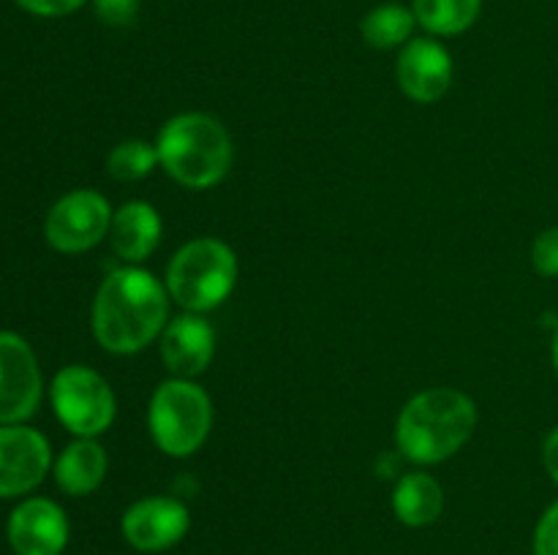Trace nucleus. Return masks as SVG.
<instances>
[{
  "label": "nucleus",
  "instance_id": "obj_1",
  "mask_svg": "<svg viewBox=\"0 0 558 555\" xmlns=\"http://www.w3.org/2000/svg\"><path fill=\"white\" fill-rule=\"evenodd\" d=\"M169 292L140 267L114 270L93 303V335L107 351L134 354L167 326Z\"/></svg>",
  "mask_w": 558,
  "mask_h": 555
},
{
  "label": "nucleus",
  "instance_id": "obj_2",
  "mask_svg": "<svg viewBox=\"0 0 558 555\" xmlns=\"http://www.w3.org/2000/svg\"><path fill=\"white\" fill-rule=\"evenodd\" d=\"M477 428V406L463 392L436 386L414 395L398 417L396 439L403 457L420 466L456 455Z\"/></svg>",
  "mask_w": 558,
  "mask_h": 555
},
{
  "label": "nucleus",
  "instance_id": "obj_3",
  "mask_svg": "<svg viewBox=\"0 0 558 555\" xmlns=\"http://www.w3.org/2000/svg\"><path fill=\"white\" fill-rule=\"evenodd\" d=\"M158 163L189 188H210L232 166V139L216 118L185 112L163 123L156 141Z\"/></svg>",
  "mask_w": 558,
  "mask_h": 555
},
{
  "label": "nucleus",
  "instance_id": "obj_4",
  "mask_svg": "<svg viewBox=\"0 0 558 555\" xmlns=\"http://www.w3.org/2000/svg\"><path fill=\"white\" fill-rule=\"evenodd\" d=\"M238 283V259L221 239L202 237L185 243L167 270V292L180 308L205 313L218 308Z\"/></svg>",
  "mask_w": 558,
  "mask_h": 555
},
{
  "label": "nucleus",
  "instance_id": "obj_5",
  "mask_svg": "<svg viewBox=\"0 0 558 555\" xmlns=\"http://www.w3.org/2000/svg\"><path fill=\"white\" fill-rule=\"evenodd\" d=\"M150 433L169 457H189L205 444L213 424V403L189 379L163 381L150 400Z\"/></svg>",
  "mask_w": 558,
  "mask_h": 555
},
{
  "label": "nucleus",
  "instance_id": "obj_6",
  "mask_svg": "<svg viewBox=\"0 0 558 555\" xmlns=\"http://www.w3.org/2000/svg\"><path fill=\"white\" fill-rule=\"evenodd\" d=\"M52 406L60 422L80 439H96L114 419V395L107 379L82 365H69L54 375Z\"/></svg>",
  "mask_w": 558,
  "mask_h": 555
},
{
  "label": "nucleus",
  "instance_id": "obj_7",
  "mask_svg": "<svg viewBox=\"0 0 558 555\" xmlns=\"http://www.w3.org/2000/svg\"><path fill=\"white\" fill-rule=\"evenodd\" d=\"M112 215V207L98 190H71L52 205L44 223V234H47V243L60 254H82L107 237Z\"/></svg>",
  "mask_w": 558,
  "mask_h": 555
},
{
  "label": "nucleus",
  "instance_id": "obj_8",
  "mask_svg": "<svg viewBox=\"0 0 558 555\" xmlns=\"http://www.w3.org/2000/svg\"><path fill=\"white\" fill-rule=\"evenodd\" d=\"M41 403V370L31 343L0 332V424H20Z\"/></svg>",
  "mask_w": 558,
  "mask_h": 555
},
{
  "label": "nucleus",
  "instance_id": "obj_9",
  "mask_svg": "<svg viewBox=\"0 0 558 555\" xmlns=\"http://www.w3.org/2000/svg\"><path fill=\"white\" fill-rule=\"evenodd\" d=\"M52 452L38 430L0 424V498L31 493L47 477Z\"/></svg>",
  "mask_w": 558,
  "mask_h": 555
},
{
  "label": "nucleus",
  "instance_id": "obj_10",
  "mask_svg": "<svg viewBox=\"0 0 558 555\" xmlns=\"http://www.w3.org/2000/svg\"><path fill=\"white\" fill-rule=\"evenodd\" d=\"M191 515L185 504L167 495L136 501L123 515V536L140 553H161L174 547L189 533Z\"/></svg>",
  "mask_w": 558,
  "mask_h": 555
},
{
  "label": "nucleus",
  "instance_id": "obj_11",
  "mask_svg": "<svg viewBox=\"0 0 558 555\" xmlns=\"http://www.w3.org/2000/svg\"><path fill=\"white\" fill-rule=\"evenodd\" d=\"M9 542L16 555H60L69 544L65 511L49 498H27L11 511Z\"/></svg>",
  "mask_w": 558,
  "mask_h": 555
},
{
  "label": "nucleus",
  "instance_id": "obj_12",
  "mask_svg": "<svg viewBox=\"0 0 558 555\" xmlns=\"http://www.w3.org/2000/svg\"><path fill=\"white\" fill-rule=\"evenodd\" d=\"M398 82L412 101H439L452 82L450 52L434 38H414L398 58Z\"/></svg>",
  "mask_w": 558,
  "mask_h": 555
},
{
  "label": "nucleus",
  "instance_id": "obj_13",
  "mask_svg": "<svg viewBox=\"0 0 558 555\" xmlns=\"http://www.w3.org/2000/svg\"><path fill=\"white\" fill-rule=\"evenodd\" d=\"M216 351V332L210 321L196 313H183L169 321L161 332V359L178 379L205 373Z\"/></svg>",
  "mask_w": 558,
  "mask_h": 555
},
{
  "label": "nucleus",
  "instance_id": "obj_14",
  "mask_svg": "<svg viewBox=\"0 0 558 555\" xmlns=\"http://www.w3.org/2000/svg\"><path fill=\"white\" fill-rule=\"evenodd\" d=\"M109 239H112L114 254L123 261H145L161 243V218L156 207L145 201H129L112 215L109 226Z\"/></svg>",
  "mask_w": 558,
  "mask_h": 555
},
{
  "label": "nucleus",
  "instance_id": "obj_15",
  "mask_svg": "<svg viewBox=\"0 0 558 555\" xmlns=\"http://www.w3.org/2000/svg\"><path fill=\"white\" fill-rule=\"evenodd\" d=\"M107 477V452L98 441L80 439L63 449L54 462V482L69 495H87Z\"/></svg>",
  "mask_w": 558,
  "mask_h": 555
},
{
  "label": "nucleus",
  "instance_id": "obj_16",
  "mask_svg": "<svg viewBox=\"0 0 558 555\" xmlns=\"http://www.w3.org/2000/svg\"><path fill=\"white\" fill-rule=\"evenodd\" d=\"M392 509L396 517L409 528H425L439 520L445 509V493L441 484L428 473H407L396 484L392 493Z\"/></svg>",
  "mask_w": 558,
  "mask_h": 555
},
{
  "label": "nucleus",
  "instance_id": "obj_17",
  "mask_svg": "<svg viewBox=\"0 0 558 555\" xmlns=\"http://www.w3.org/2000/svg\"><path fill=\"white\" fill-rule=\"evenodd\" d=\"M483 0H414V16L436 36H456L477 22Z\"/></svg>",
  "mask_w": 558,
  "mask_h": 555
},
{
  "label": "nucleus",
  "instance_id": "obj_18",
  "mask_svg": "<svg viewBox=\"0 0 558 555\" xmlns=\"http://www.w3.org/2000/svg\"><path fill=\"white\" fill-rule=\"evenodd\" d=\"M417 22L414 11H409L401 3H381L374 11H368L360 25L363 38L376 49H390L407 41L412 36V27Z\"/></svg>",
  "mask_w": 558,
  "mask_h": 555
},
{
  "label": "nucleus",
  "instance_id": "obj_19",
  "mask_svg": "<svg viewBox=\"0 0 558 555\" xmlns=\"http://www.w3.org/2000/svg\"><path fill=\"white\" fill-rule=\"evenodd\" d=\"M158 163V150L156 145H147L142 139H129L120 141L107 158V169L114 180H142L153 172V166Z\"/></svg>",
  "mask_w": 558,
  "mask_h": 555
},
{
  "label": "nucleus",
  "instance_id": "obj_20",
  "mask_svg": "<svg viewBox=\"0 0 558 555\" xmlns=\"http://www.w3.org/2000/svg\"><path fill=\"white\" fill-rule=\"evenodd\" d=\"M532 264L539 275L558 278V226L537 234L532 245Z\"/></svg>",
  "mask_w": 558,
  "mask_h": 555
},
{
  "label": "nucleus",
  "instance_id": "obj_21",
  "mask_svg": "<svg viewBox=\"0 0 558 555\" xmlns=\"http://www.w3.org/2000/svg\"><path fill=\"white\" fill-rule=\"evenodd\" d=\"M98 20L112 27H129L140 14V0H93Z\"/></svg>",
  "mask_w": 558,
  "mask_h": 555
},
{
  "label": "nucleus",
  "instance_id": "obj_22",
  "mask_svg": "<svg viewBox=\"0 0 558 555\" xmlns=\"http://www.w3.org/2000/svg\"><path fill=\"white\" fill-rule=\"evenodd\" d=\"M534 555H558V501L539 517L534 531Z\"/></svg>",
  "mask_w": 558,
  "mask_h": 555
},
{
  "label": "nucleus",
  "instance_id": "obj_23",
  "mask_svg": "<svg viewBox=\"0 0 558 555\" xmlns=\"http://www.w3.org/2000/svg\"><path fill=\"white\" fill-rule=\"evenodd\" d=\"M16 5L36 16H65L85 5V0H16Z\"/></svg>",
  "mask_w": 558,
  "mask_h": 555
},
{
  "label": "nucleus",
  "instance_id": "obj_24",
  "mask_svg": "<svg viewBox=\"0 0 558 555\" xmlns=\"http://www.w3.org/2000/svg\"><path fill=\"white\" fill-rule=\"evenodd\" d=\"M543 462H545V471H548L550 479L558 484V428H554L548 435H545Z\"/></svg>",
  "mask_w": 558,
  "mask_h": 555
},
{
  "label": "nucleus",
  "instance_id": "obj_25",
  "mask_svg": "<svg viewBox=\"0 0 558 555\" xmlns=\"http://www.w3.org/2000/svg\"><path fill=\"white\" fill-rule=\"evenodd\" d=\"M554 368L558 373V324H556V332H554Z\"/></svg>",
  "mask_w": 558,
  "mask_h": 555
}]
</instances>
